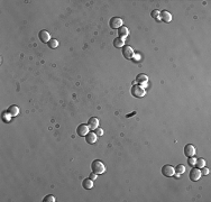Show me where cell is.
Here are the masks:
<instances>
[{"label":"cell","instance_id":"83f0119b","mask_svg":"<svg viewBox=\"0 0 211 202\" xmlns=\"http://www.w3.org/2000/svg\"><path fill=\"white\" fill-rule=\"evenodd\" d=\"M97 175H98V174H95V173H91V175H90V179L93 181V180H95V179H97Z\"/></svg>","mask_w":211,"mask_h":202},{"label":"cell","instance_id":"8992f818","mask_svg":"<svg viewBox=\"0 0 211 202\" xmlns=\"http://www.w3.org/2000/svg\"><path fill=\"white\" fill-rule=\"evenodd\" d=\"M89 130H90L89 126H88V125H84V124H82V125H79V127H78V129H76V132H78V135H79V136H81V137H85V136L89 134Z\"/></svg>","mask_w":211,"mask_h":202},{"label":"cell","instance_id":"8fae6325","mask_svg":"<svg viewBox=\"0 0 211 202\" xmlns=\"http://www.w3.org/2000/svg\"><path fill=\"white\" fill-rule=\"evenodd\" d=\"M85 141H86L88 144L93 145L95 141H98V136H97V134H95V132H89V134L85 136Z\"/></svg>","mask_w":211,"mask_h":202},{"label":"cell","instance_id":"9c48e42d","mask_svg":"<svg viewBox=\"0 0 211 202\" xmlns=\"http://www.w3.org/2000/svg\"><path fill=\"white\" fill-rule=\"evenodd\" d=\"M38 37H39V40L42 43H48L50 40H52L51 38V35H50V33L47 31V30H41L39 31V34H38Z\"/></svg>","mask_w":211,"mask_h":202},{"label":"cell","instance_id":"44dd1931","mask_svg":"<svg viewBox=\"0 0 211 202\" xmlns=\"http://www.w3.org/2000/svg\"><path fill=\"white\" fill-rule=\"evenodd\" d=\"M174 170H175V172H176L178 174H180V175H181V174H183V173L185 172V166H184V165H181V164H179V165H178V166H176Z\"/></svg>","mask_w":211,"mask_h":202},{"label":"cell","instance_id":"3957f363","mask_svg":"<svg viewBox=\"0 0 211 202\" xmlns=\"http://www.w3.org/2000/svg\"><path fill=\"white\" fill-rule=\"evenodd\" d=\"M109 25H110V27H111L112 29H117V28L123 27V25H124V20L121 19V18H119V17H114V18H111V19H110Z\"/></svg>","mask_w":211,"mask_h":202},{"label":"cell","instance_id":"7a4b0ae2","mask_svg":"<svg viewBox=\"0 0 211 202\" xmlns=\"http://www.w3.org/2000/svg\"><path fill=\"white\" fill-rule=\"evenodd\" d=\"M131 94L134 96V97H136V98H143V97H145V94H146V91L145 89L142 87V85H133V88H131Z\"/></svg>","mask_w":211,"mask_h":202},{"label":"cell","instance_id":"7c38bea8","mask_svg":"<svg viewBox=\"0 0 211 202\" xmlns=\"http://www.w3.org/2000/svg\"><path fill=\"white\" fill-rule=\"evenodd\" d=\"M161 20L164 21V23H169L172 20V15L169 11L163 10V11H161Z\"/></svg>","mask_w":211,"mask_h":202},{"label":"cell","instance_id":"5bb4252c","mask_svg":"<svg viewBox=\"0 0 211 202\" xmlns=\"http://www.w3.org/2000/svg\"><path fill=\"white\" fill-rule=\"evenodd\" d=\"M7 111L10 113L12 117H16L17 115H19V108H18L16 104H12V106H10V107L7 109Z\"/></svg>","mask_w":211,"mask_h":202},{"label":"cell","instance_id":"d4e9b609","mask_svg":"<svg viewBox=\"0 0 211 202\" xmlns=\"http://www.w3.org/2000/svg\"><path fill=\"white\" fill-rule=\"evenodd\" d=\"M201 172V175H208L209 174V169L208 167H206V166H203L202 167V171H200Z\"/></svg>","mask_w":211,"mask_h":202},{"label":"cell","instance_id":"d6986e66","mask_svg":"<svg viewBox=\"0 0 211 202\" xmlns=\"http://www.w3.org/2000/svg\"><path fill=\"white\" fill-rule=\"evenodd\" d=\"M195 166H197L198 169H202L203 166H206V160H203V158H198V160H195Z\"/></svg>","mask_w":211,"mask_h":202},{"label":"cell","instance_id":"ac0fdd59","mask_svg":"<svg viewBox=\"0 0 211 202\" xmlns=\"http://www.w3.org/2000/svg\"><path fill=\"white\" fill-rule=\"evenodd\" d=\"M11 117L12 116H11L8 111H3L2 112V120L5 121V122H9L11 120Z\"/></svg>","mask_w":211,"mask_h":202},{"label":"cell","instance_id":"30bf717a","mask_svg":"<svg viewBox=\"0 0 211 202\" xmlns=\"http://www.w3.org/2000/svg\"><path fill=\"white\" fill-rule=\"evenodd\" d=\"M88 126H89V128H90V129L95 130V129L99 127V119H98V118H95V117L90 118L89 121H88Z\"/></svg>","mask_w":211,"mask_h":202},{"label":"cell","instance_id":"6da1fadb","mask_svg":"<svg viewBox=\"0 0 211 202\" xmlns=\"http://www.w3.org/2000/svg\"><path fill=\"white\" fill-rule=\"evenodd\" d=\"M92 172L95 174H103L106 173V165L100 160H95L91 164Z\"/></svg>","mask_w":211,"mask_h":202},{"label":"cell","instance_id":"e0dca14e","mask_svg":"<svg viewBox=\"0 0 211 202\" xmlns=\"http://www.w3.org/2000/svg\"><path fill=\"white\" fill-rule=\"evenodd\" d=\"M148 81V78L146 74H143V73H140V74H138L137 76H136V82L137 83H146Z\"/></svg>","mask_w":211,"mask_h":202},{"label":"cell","instance_id":"cb8c5ba5","mask_svg":"<svg viewBox=\"0 0 211 202\" xmlns=\"http://www.w3.org/2000/svg\"><path fill=\"white\" fill-rule=\"evenodd\" d=\"M188 164H189L190 166H195V158H194V157H189Z\"/></svg>","mask_w":211,"mask_h":202},{"label":"cell","instance_id":"5b68a950","mask_svg":"<svg viewBox=\"0 0 211 202\" xmlns=\"http://www.w3.org/2000/svg\"><path fill=\"white\" fill-rule=\"evenodd\" d=\"M123 55L127 60H133V57L135 55V52L133 50V47H130V46H124L123 47Z\"/></svg>","mask_w":211,"mask_h":202},{"label":"cell","instance_id":"f1b7e54d","mask_svg":"<svg viewBox=\"0 0 211 202\" xmlns=\"http://www.w3.org/2000/svg\"><path fill=\"white\" fill-rule=\"evenodd\" d=\"M173 176H175V177H176V179H179V177H180V174H174V175H173Z\"/></svg>","mask_w":211,"mask_h":202},{"label":"cell","instance_id":"52a82bcc","mask_svg":"<svg viewBox=\"0 0 211 202\" xmlns=\"http://www.w3.org/2000/svg\"><path fill=\"white\" fill-rule=\"evenodd\" d=\"M195 147L193 146V145H191V144H188L185 147H184V154L188 156V157H194L195 156Z\"/></svg>","mask_w":211,"mask_h":202},{"label":"cell","instance_id":"277c9868","mask_svg":"<svg viewBox=\"0 0 211 202\" xmlns=\"http://www.w3.org/2000/svg\"><path fill=\"white\" fill-rule=\"evenodd\" d=\"M162 174L164 176H166V177H171V176H173L175 174V170H174V167L172 165L166 164V165H164L162 167Z\"/></svg>","mask_w":211,"mask_h":202},{"label":"cell","instance_id":"2e32d148","mask_svg":"<svg viewBox=\"0 0 211 202\" xmlns=\"http://www.w3.org/2000/svg\"><path fill=\"white\" fill-rule=\"evenodd\" d=\"M82 185H83V188H84L85 190H90V189L93 188V181L91 179H85L82 182Z\"/></svg>","mask_w":211,"mask_h":202},{"label":"cell","instance_id":"9a60e30c","mask_svg":"<svg viewBox=\"0 0 211 202\" xmlns=\"http://www.w3.org/2000/svg\"><path fill=\"white\" fill-rule=\"evenodd\" d=\"M114 46L117 47V48L124 47V46H125V40L121 38V37H117V38H115V40H114Z\"/></svg>","mask_w":211,"mask_h":202},{"label":"cell","instance_id":"4316f807","mask_svg":"<svg viewBox=\"0 0 211 202\" xmlns=\"http://www.w3.org/2000/svg\"><path fill=\"white\" fill-rule=\"evenodd\" d=\"M139 59H140V55H139V54H135L134 57H133V60H135V62H138Z\"/></svg>","mask_w":211,"mask_h":202},{"label":"cell","instance_id":"4fadbf2b","mask_svg":"<svg viewBox=\"0 0 211 202\" xmlns=\"http://www.w3.org/2000/svg\"><path fill=\"white\" fill-rule=\"evenodd\" d=\"M128 34H129V29L127 28L126 26H123V27H120V28L118 29V35H119V37H121V38H124V40L128 36Z\"/></svg>","mask_w":211,"mask_h":202},{"label":"cell","instance_id":"484cf974","mask_svg":"<svg viewBox=\"0 0 211 202\" xmlns=\"http://www.w3.org/2000/svg\"><path fill=\"white\" fill-rule=\"evenodd\" d=\"M95 134H97L98 137H99V136H102V135H103V130H102L101 128H97V129H95Z\"/></svg>","mask_w":211,"mask_h":202},{"label":"cell","instance_id":"603a6c76","mask_svg":"<svg viewBox=\"0 0 211 202\" xmlns=\"http://www.w3.org/2000/svg\"><path fill=\"white\" fill-rule=\"evenodd\" d=\"M44 202H55L56 201V199H55V197L52 195V194H48V195H46L45 198H44Z\"/></svg>","mask_w":211,"mask_h":202},{"label":"cell","instance_id":"7402d4cb","mask_svg":"<svg viewBox=\"0 0 211 202\" xmlns=\"http://www.w3.org/2000/svg\"><path fill=\"white\" fill-rule=\"evenodd\" d=\"M47 44H48V47H51V48H56L59 46V42L56 40H54V38H52Z\"/></svg>","mask_w":211,"mask_h":202},{"label":"cell","instance_id":"ba28073f","mask_svg":"<svg viewBox=\"0 0 211 202\" xmlns=\"http://www.w3.org/2000/svg\"><path fill=\"white\" fill-rule=\"evenodd\" d=\"M201 176H202V175H201V172H200V170H199L198 167H195V169H192V170H191V172H190V180L192 182L198 181Z\"/></svg>","mask_w":211,"mask_h":202},{"label":"cell","instance_id":"ffe728a7","mask_svg":"<svg viewBox=\"0 0 211 202\" xmlns=\"http://www.w3.org/2000/svg\"><path fill=\"white\" fill-rule=\"evenodd\" d=\"M150 16H152V18H154V19L157 20V21H159V19H161V12H159V10H153L152 14H150Z\"/></svg>","mask_w":211,"mask_h":202}]
</instances>
